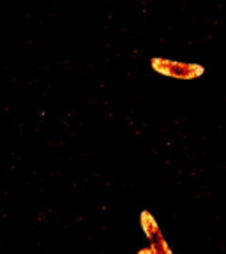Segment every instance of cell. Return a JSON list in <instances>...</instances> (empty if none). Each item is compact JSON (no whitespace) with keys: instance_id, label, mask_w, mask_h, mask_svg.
<instances>
[{"instance_id":"1","label":"cell","mask_w":226,"mask_h":254,"mask_svg":"<svg viewBox=\"0 0 226 254\" xmlns=\"http://www.w3.org/2000/svg\"><path fill=\"white\" fill-rule=\"evenodd\" d=\"M151 65L155 72L168 78L175 79H196L203 76L205 67L200 64H191V62H177V60L163 59V57H154L151 60Z\"/></svg>"},{"instance_id":"2","label":"cell","mask_w":226,"mask_h":254,"mask_svg":"<svg viewBox=\"0 0 226 254\" xmlns=\"http://www.w3.org/2000/svg\"><path fill=\"white\" fill-rule=\"evenodd\" d=\"M140 224H142V230L145 233V237L149 238V249L152 254H173L170 244L166 242L163 231L159 228L155 217L149 210H143L140 214Z\"/></svg>"},{"instance_id":"3","label":"cell","mask_w":226,"mask_h":254,"mask_svg":"<svg viewBox=\"0 0 226 254\" xmlns=\"http://www.w3.org/2000/svg\"><path fill=\"white\" fill-rule=\"evenodd\" d=\"M136 254H152V253H151V249H149V247H145V249H140Z\"/></svg>"}]
</instances>
